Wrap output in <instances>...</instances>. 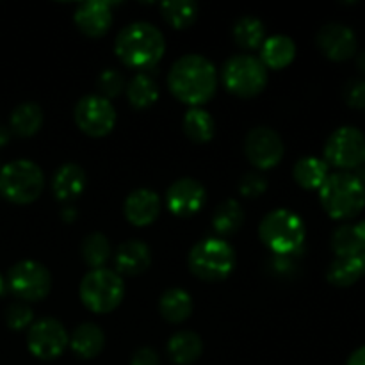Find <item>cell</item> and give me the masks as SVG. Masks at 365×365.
<instances>
[{
	"mask_svg": "<svg viewBox=\"0 0 365 365\" xmlns=\"http://www.w3.org/2000/svg\"><path fill=\"white\" fill-rule=\"evenodd\" d=\"M242 223H245V210L237 200L228 198L214 209L212 227L220 235L235 234L241 230Z\"/></svg>",
	"mask_w": 365,
	"mask_h": 365,
	"instance_id": "25",
	"label": "cell"
},
{
	"mask_svg": "<svg viewBox=\"0 0 365 365\" xmlns=\"http://www.w3.org/2000/svg\"><path fill=\"white\" fill-rule=\"evenodd\" d=\"M43 125V109L34 102H24L11 114V130L21 138L38 134Z\"/></svg>",
	"mask_w": 365,
	"mask_h": 365,
	"instance_id": "26",
	"label": "cell"
},
{
	"mask_svg": "<svg viewBox=\"0 0 365 365\" xmlns=\"http://www.w3.org/2000/svg\"><path fill=\"white\" fill-rule=\"evenodd\" d=\"M81 253L84 262L91 269H100V267H103L109 262L113 250H110V242L106 235L98 234V232H93V234H89L82 241Z\"/></svg>",
	"mask_w": 365,
	"mask_h": 365,
	"instance_id": "32",
	"label": "cell"
},
{
	"mask_svg": "<svg viewBox=\"0 0 365 365\" xmlns=\"http://www.w3.org/2000/svg\"><path fill=\"white\" fill-rule=\"evenodd\" d=\"M259 237L274 257L296 255L305 242V223L292 210L277 209L260 221Z\"/></svg>",
	"mask_w": 365,
	"mask_h": 365,
	"instance_id": "3",
	"label": "cell"
},
{
	"mask_svg": "<svg viewBox=\"0 0 365 365\" xmlns=\"http://www.w3.org/2000/svg\"><path fill=\"white\" fill-rule=\"evenodd\" d=\"M81 302L88 310L95 314H109L118 309L125 296L123 278L107 267L91 269L78 287Z\"/></svg>",
	"mask_w": 365,
	"mask_h": 365,
	"instance_id": "7",
	"label": "cell"
},
{
	"mask_svg": "<svg viewBox=\"0 0 365 365\" xmlns=\"http://www.w3.org/2000/svg\"><path fill=\"white\" fill-rule=\"evenodd\" d=\"M160 11H163L164 20L178 31L191 27L198 18V4L196 2H163Z\"/></svg>",
	"mask_w": 365,
	"mask_h": 365,
	"instance_id": "33",
	"label": "cell"
},
{
	"mask_svg": "<svg viewBox=\"0 0 365 365\" xmlns=\"http://www.w3.org/2000/svg\"><path fill=\"white\" fill-rule=\"evenodd\" d=\"M319 198L324 210L334 220H349L364 209L365 187L353 173L337 171L328 175L319 187Z\"/></svg>",
	"mask_w": 365,
	"mask_h": 365,
	"instance_id": "4",
	"label": "cell"
},
{
	"mask_svg": "<svg viewBox=\"0 0 365 365\" xmlns=\"http://www.w3.org/2000/svg\"><path fill=\"white\" fill-rule=\"evenodd\" d=\"M356 66L360 68V71H362V73H365V50L360 53L359 59H356Z\"/></svg>",
	"mask_w": 365,
	"mask_h": 365,
	"instance_id": "42",
	"label": "cell"
},
{
	"mask_svg": "<svg viewBox=\"0 0 365 365\" xmlns=\"http://www.w3.org/2000/svg\"><path fill=\"white\" fill-rule=\"evenodd\" d=\"M245 153L257 171L271 170L284 157V141L273 128L255 127L246 135Z\"/></svg>",
	"mask_w": 365,
	"mask_h": 365,
	"instance_id": "13",
	"label": "cell"
},
{
	"mask_svg": "<svg viewBox=\"0 0 365 365\" xmlns=\"http://www.w3.org/2000/svg\"><path fill=\"white\" fill-rule=\"evenodd\" d=\"M317 46L331 61H346L356 52V36L348 25L327 24L317 32Z\"/></svg>",
	"mask_w": 365,
	"mask_h": 365,
	"instance_id": "15",
	"label": "cell"
},
{
	"mask_svg": "<svg viewBox=\"0 0 365 365\" xmlns=\"http://www.w3.org/2000/svg\"><path fill=\"white\" fill-rule=\"evenodd\" d=\"M96 84H98L100 93H102L100 96L110 100V98H116V96L123 91L125 78L120 71L114 70V68H110V70H103L102 73H100Z\"/></svg>",
	"mask_w": 365,
	"mask_h": 365,
	"instance_id": "35",
	"label": "cell"
},
{
	"mask_svg": "<svg viewBox=\"0 0 365 365\" xmlns=\"http://www.w3.org/2000/svg\"><path fill=\"white\" fill-rule=\"evenodd\" d=\"M75 123L89 138H106L116 125V110L110 100L100 95H86L75 106Z\"/></svg>",
	"mask_w": 365,
	"mask_h": 365,
	"instance_id": "10",
	"label": "cell"
},
{
	"mask_svg": "<svg viewBox=\"0 0 365 365\" xmlns=\"http://www.w3.org/2000/svg\"><path fill=\"white\" fill-rule=\"evenodd\" d=\"M163 203L157 192L150 189H135L127 196L123 205L125 217L134 227H148L159 217Z\"/></svg>",
	"mask_w": 365,
	"mask_h": 365,
	"instance_id": "16",
	"label": "cell"
},
{
	"mask_svg": "<svg viewBox=\"0 0 365 365\" xmlns=\"http://www.w3.org/2000/svg\"><path fill=\"white\" fill-rule=\"evenodd\" d=\"M7 141H9V130H7L6 127H2V125H0V146L6 145Z\"/></svg>",
	"mask_w": 365,
	"mask_h": 365,
	"instance_id": "41",
	"label": "cell"
},
{
	"mask_svg": "<svg viewBox=\"0 0 365 365\" xmlns=\"http://www.w3.org/2000/svg\"><path fill=\"white\" fill-rule=\"evenodd\" d=\"M235 43L245 50H257L266 41V27L255 16H242L232 29Z\"/></svg>",
	"mask_w": 365,
	"mask_h": 365,
	"instance_id": "30",
	"label": "cell"
},
{
	"mask_svg": "<svg viewBox=\"0 0 365 365\" xmlns=\"http://www.w3.org/2000/svg\"><path fill=\"white\" fill-rule=\"evenodd\" d=\"M189 269L203 282H221L235 269V252L225 239L209 237L196 242L189 253Z\"/></svg>",
	"mask_w": 365,
	"mask_h": 365,
	"instance_id": "5",
	"label": "cell"
},
{
	"mask_svg": "<svg viewBox=\"0 0 365 365\" xmlns=\"http://www.w3.org/2000/svg\"><path fill=\"white\" fill-rule=\"evenodd\" d=\"M159 312L163 319L171 324H180L187 321L192 314V298L187 291L171 287L160 296Z\"/></svg>",
	"mask_w": 365,
	"mask_h": 365,
	"instance_id": "24",
	"label": "cell"
},
{
	"mask_svg": "<svg viewBox=\"0 0 365 365\" xmlns=\"http://www.w3.org/2000/svg\"><path fill=\"white\" fill-rule=\"evenodd\" d=\"M294 180L303 189H319L328 178V164L317 157H302L294 164Z\"/></svg>",
	"mask_w": 365,
	"mask_h": 365,
	"instance_id": "28",
	"label": "cell"
},
{
	"mask_svg": "<svg viewBox=\"0 0 365 365\" xmlns=\"http://www.w3.org/2000/svg\"><path fill=\"white\" fill-rule=\"evenodd\" d=\"M7 287L24 303L41 302L50 294L52 277L43 264L36 260H21L7 273Z\"/></svg>",
	"mask_w": 365,
	"mask_h": 365,
	"instance_id": "9",
	"label": "cell"
},
{
	"mask_svg": "<svg viewBox=\"0 0 365 365\" xmlns=\"http://www.w3.org/2000/svg\"><path fill=\"white\" fill-rule=\"evenodd\" d=\"M68 331L64 330L63 323L53 317H43L34 321L27 330V348L36 359L39 360H56L66 351Z\"/></svg>",
	"mask_w": 365,
	"mask_h": 365,
	"instance_id": "11",
	"label": "cell"
},
{
	"mask_svg": "<svg viewBox=\"0 0 365 365\" xmlns=\"http://www.w3.org/2000/svg\"><path fill=\"white\" fill-rule=\"evenodd\" d=\"M86 173L73 163L63 164L52 177V192L61 202H73L84 192Z\"/></svg>",
	"mask_w": 365,
	"mask_h": 365,
	"instance_id": "20",
	"label": "cell"
},
{
	"mask_svg": "<svg viewBox=\"0 0 365 365\" xmlns=\"http://www.w3.org/2000/svg\"><path fill=\"white\" fill-rule=\"evenodd\" d=\"M267 178L264 177L262 171H248L239 180V191L246 198H259L266 192Z\"/></svg>",
	"mask_w": 365,
	"mask_h": 365,
	"instance_id": "36",
	"label": "cell"
},
{
	"mask_svg": "<svg viewBox=\"0 0 365 365\" xmlns=\"http://www.w3.org/2000/svg\"><path fill=\"white\" fill-rule=\"evenodd\" d=\"M331 248L337 257L365 264V221L339 227L331 235Z\"/></svg>",
	"mask_w": 365,
	"mask_h": 365,
	"instance_id": "19",
	"label": "cell"
},
{
	"mask_svg": "<svg viewBox=\"0 0 365 365\" xmlns=\"http://www.w3.org/2000/svg\"><path fill=\"white\" fill-rule=\"evenodd\" d=\"M365 273V264L355 259L337 257L328 267L327 278L335 287H349Z\"/></svg>",
	"mask_w": 365,
	"mask_h": 365,
	"instance_id": "31",
	"label": "cell"
},
{
	"mask_svg": "<svg viewBox=\"0 0 365 365\" xmlns=\"http://www.w3.org/2000/svg\"><path fill=\"white\" fill-rule=\"evenodd\" d=\"M207 191L195 178H178L166 191V207L173 216L191 217L203 209Z\"/></svg>",
	"mask_w": 365,
	"mask_h": 365,
	"instance_id": "14",
	"label": "cell"
},
{
	"mask_svg": "<svg viewBox=\"0 0 365 365\" xmlns=\"http://www.w3.org/2000/svg\"><path fill=\"white\" fill-rule=\"evenodd\" d=\"M221 78L232 95L239 98H252L262 93L267 86V68L259 57L241 53L232 56L225 63Z\"/></svg>",
	"mask_w": 365,
	"mask_h": 365,
	"instance_id": "8",
	"label": "cell"
},
{
	"mask_svg": "<svg viewBox=\"0 0 365 365\" xmlns=\"http://www.w3.org/2000/svg\"><path fill=\"white\" fill-rule=\"evenodd\" d=\"M32 323H34V312L27 303L14 302L6 309V324L11 330L20 331L25 328L29 330Z\"/></svg>",
	"mask_w": 365,
	"mask_h": 365,
	"instance_id": "34",
	"label": "cell"
},
{
	"mask_svg": "<svg viewBox=\"0 0 365 365\" xmlns=\"http://www.w3.org/2000/svg\"><path fill=\"white\" fill-rule=\"evenodd\" d=\"M296 57V45L289 36L274 34L267 38L260 46V57L262 64L269 70H282L287 68Z\"/></svg>",
	"mask_w": 365,
	"mask_h": 365,
	"instance_id": "22",
	"label": "cell"
},
{
	"mask_svg": "<svg viewBox=\"0 0 365 365\" xmlns=\"http://www.w3.org/2000/svg\"><path fill=\"white\" fill-rule=\"evenodd\" d=\"M45 175L36 163L18 159L0 170V195L16 205H29L41 196Z\"/></svg>",
	"mask_w": 365,
	"mask_h": 365,
	"instance_id": "6",
	"label": "cell"
},
{
	"mask_svg": "<svg viewBox=\"0 0 365 365\" xmlns=\"http://www.w3.org/2000/svg\"><path fill=\"white\" fill-rule=\"evenodd\" d=\"M166 41L155 25L148 21H134L121 29L114 41V52L121 63L134 70H150L163 59Z\"/></svg>",
	"mask_w": 365,
	"mask_h": 365,
	"instance_id": "2",
	"label": "cell"
},
{
	"mask_svg": "<svg viewBox=\"0 0 365 365\" xmlns=\"http://www.w3.org/2000/svg\"><path fill=\"white\" fill-rule=\"evenodd\" d=\"M127 98L134 109H148L159 100V86L148 73H138L128 82Z\"/></svg>",
	"mask_w": 365,
	"mask_h": 365,
	"instance_id": "29",
	"label": "cell"
},
{
	"mask_svg": "<svg viewBox=\"0 0 365 365\" xmlns=\"http://www.w3.org/2000/svg\"><path fill=\"white\" fill-rule=\"evenodd\" d=\"M346 103L355 109H365V81L364 78H349L342 89Z\"/></svg>",
	"mask_w": 365,
	"mask_h": 365,
	"instance_id": "37",
	"label": "cell"
},
{
	"mask_svg": "<svg viewBox=\"0 0 365 365\" xmlns=\"http://www.w3.org/2000/svg\"><path fill=\"white\" fill-rule=\"evenodd\" d=\"M348 365H365V346L351 353L348 359Z\"/></svg>",
	"mask_w": 365,
	"mask_h": 365,
	"instance_id": "39",
	"label": "cell"
},
{
	"mask_svg": "<svg viewBox=\"0 0 365 365\" xmlns=\"http://www.w3.org/2000/svg\"><path fill=\"white\" fill-rule=\"evenodd\" d=\"M68 346L78 359L91 360L102 353L103 346H106V335L100 330V327L93 323L78 324L73 334L70 335Z\"/></svg>",
	"mask_w": 365,
	"mask_h": 365,
	"instance_id": "21",
	"label": "cell"
},
{
	"mask_svg": "<svg viewBox=\"0 0 365 365\" xmlns=\"http://www.w3.org/2000/svg\"><path fill=\"white\" fill-rule=\"evenodd\" d=\"M203 342L198 334L191 330L177 331L168 341V355L177 365H191L202 356Z\"/></svg>",
	"mask_w": 365,
	"mask_h": 365,
	"instance_id": "23",
	"label": "cell"
},
{
	"mask_svg": "<svg viewBox=\"0 0 365 365\" xmlns=\"http://www.w3.org/2000/svg\"><path fill=\"white\" fill-rule=\"evenodd\" d=\"M365 157V135L356 127H341L324 145V163L342 170L356 168Z\"/></svg>",
	"mask_w": 365,
	"mask_h": 365,
	"instance_id": "12",
	"label": "cell"
},
{
	"mask_svg": "<svg viewBox=\"0 0 365 365\" xmlns=\"http://www.w3.org/2000/svg\"><path fill=\"white\" fill-rule=\"evenodd\" d=\"M150 264H152V252H150L148 245L138 241V239L123 242L114 255V267L120 277L121 274L138 277V274L148 271Z\"/></svg>",
	"mask_w": 365,
	"mask_h": 365,
	"instance_id": "18",
	"label": "cell"
},
{
	"mask_svg": "<svg viewBox=\"0 0 365 365\" xmlns=\"http://www.w3.org/2000/svg\"><path fill=\"white\" fill-rule=\"evenodd\" d=\"M168 88L178 102L189 107H200L216 93L217 71L207 57L189 53L173 63L168 73Z\"/></svg>",
	"mask_w": 365,
	"mask_h": 365,
	"instance_id": "1",
	"label": "cell"
},
{
	"mask_svg": "<svg viewBox=\"0 0 365 365\" xmlns=\"http://www.w3.org/2000/svg\"><path fill=\"white\" fill-rule=\"evenodd\" d=\"M355 170H356V171H355V173H353V175H355V177L359 178L360 182H362L364 187H365V157L362 159V163H360L359 166L355 168Z\"/></svg>",
	"mask_w": 365,
	"mask_h": 365,
	"instance_id": "40",
	"label": "cell"
},
{
	"mask_svg": "<svg viewBox=\"0 0 365 365\" xmlns=\"http://www.w3.org/2000/svg\"><path fill=\"white\" fill-rule=\"evenodd\" d=\"M130 365H160V359L152 348H141L132 355Z\"/></svg>",
	"mask_w": 365,
	"mask_h": 365,
	"instance_id": "38",
	"label": "cell"
},
{
	"mask_svg": "<svg viewBox=\"0 0 365 365\" xmlns=\"http://www.w3.org/2000/svg\"><path fill=\"white\" fill-rule=\"evenodd\" d=\"M0 170H2V166H0Z\"/></svg>",
	"mask_w": 365,
	"mask_h": 365,
	"instance_id": "44",
	"label": "cell"
},
{
	"mask_svg": "<svg viewBox=\"0 0 365 365\" xmlns=\"http://www.w3.org/2000/svg\"><path fill=\"white\" fill-rule=\"evenodd\" d=\"M113 24V11L107 2H84L75 11V25L89 38H102Z\"/></svg>",
	"mask_w": 365,
	"mask_h": 365,
	"instance_id": "17",
	"label": "cell"
},
{
	"mask_svg": "<svg viewBox=\"0 0 365 365\" xmlns=\"http://www.w3.org/2000/svg\"><path fill=\"white\" fill-rule=\"evenodd\" d=\"M184 132L192 143L196 145H203V143H209L214 138V125L212 116L207 113L202 107H191V109L185 113L184 121Z\"/></svg>",
	"mask_w": 365,
	"mask_h": 365,
	"instance_id": "27",
	"label": "cell"
},
{
	"mask_svg": "<svg viewBox=\"0 0 365 365\" xmlns=\"http://www.w3.org/2000/svg\"><path fill=\"white\" fill-rule=\"evenodd\" d=\"M6 287H7L6 280H4V277H2V274H0V296L4 294V291H6Z\"/></svg>",
	"mask_w": 365,
	"mask_h": 365,
	"instance_id": "43",
	"label": "cell"
}]
</instances>
